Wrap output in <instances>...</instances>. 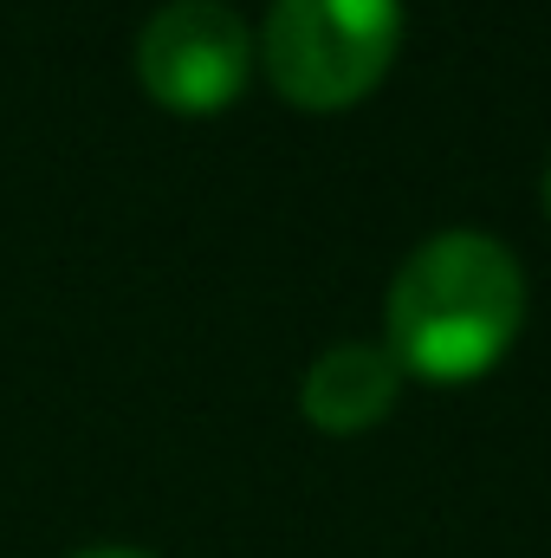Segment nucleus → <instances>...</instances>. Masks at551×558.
<instances>
[{
	"mask_svg": "<svg viewBox=\"0 0 551 558\" xmlns=\"http://www.w3.org/2000/svg\"><path fill=\"white\" fill-rule=\"evenodd\" d=\"M546 208H551V169H546Z\"/></svg>",
	"mask_w": 551,
	"mask_h": 558,
	"instance_id": "423d86ee",
	"label": "nucleus"
},
{
	"mask_svg": "<svg viewBox=\"0 0 551 558\" xmlns=\"http://www.w3.org/2000/svg\"><path fill=\"white\" fill-rule=\"evenodd\" d=\"M143 92L169 111H221L254 72V33L228 0H169L149 13L137 39Z\"/></svg>",
	"mask_w": 551,
	"mask_h": 558,
	"instance_id": "7ed1b4c3",
	"label": "nucleus"
},
{
	"mask_svg": "<svg viewBox=\"0 0 551 558\" xmlns=\"http://www.w3.org/2000/svg\"><path fill=\"white\" fill-rule=\"evenodd\" d=\"M526 325L519 260L474 228L421 241L390 286V357L403 377L474 384L487 377Z\"/></svg>",
	"mask_w": 551,
	"mask_h": 558,
	"instance_id": "f257e3e1",
	"label": "nucleus"
},
{
	"mask_svg": "<svg viewBox=\"0 0 551 558\" xmlns=\"http://www.w3.org/2000/svg\"><path fill=\"white\" fill-rule=\"evenodd\" d=\"M403 46V0H273L260 59L305 111H344L390 72Z\"/></svg>",
	"mask_w": 551,
	"mask_h": 558,
	"instance_id": "f03ea898",
	"label": "nucleus"
},
{
	"mask_svg": "<svg viewBox=\"0 0 551 558\" xmlns=\"http://www.w3.org/2000/svg\"><path fill=\"white\" fill-rule=\"evenodd\" d=\"M72 558H149V553H131V546H91V553H72Z\"/></svg>",
	"mask_w": 551,
	"mask_h": 558,
	"instance_id": "39448f33",
	"label": "nucleus"
},
{
	"mask_svg": "<svg viewBox=\"0 0 551 558\" xmlns=\"http://www.w3.org/2000/svg\"><path fill=\"white\" fill-rule=\"evenodd\" d=\"M396 390H403V364L383 344H331L305 371L298 410L325 435H364L396 410Z\"/></svg>",
	"mask_w": 551,
	"mask_h": 558,
	"instance_id": "20e7f679",
	"label": "nucleus"
}]
</instances>
